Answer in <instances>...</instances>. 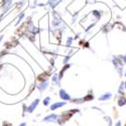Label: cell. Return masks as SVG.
I'll list each match as a JSON object with an SVG mask.
<instances>
[{
	"mask_svg": "<svg viewBox=\"0 0 126 126\" xmlns=\"http://www.w3.org/2000/svg\"><path fill=\"white\" fill-rule=\"evenodd\" d=\"M38 104H39V99H35L34 101L31 102L30 105H28V106L26 108H24V112H27V113H32L36 107L38 106Z\"/></svg>",
	"mask_w": 126,
	"mask_h": 126,
	"instance_id": "cell-1",
	"label": "cell"
},
{
	"mask_svg": "<svg viewBox=\"0 0 126 126\" xmlns=\"http://www.w3.org/2000/svg\"><path fill=\"white\" fill-rule=\"evenodd\" d=\"M59 96H60V98H61L63 101H68V102L72 101L71 95H70V94H69L66 90H64V89H61V90L59 91Z\"/></svg>",
	"mask_w": 126,
	"mask_h": 126,
	"instance_id": "cell-2",
	"label": "cell"
},
{
	"mask_svg": "<svg viewBox=\"0 0 126 126\" xmlns=\"http://www.w3.org/2000/svg\"><path fill=\"white\" fill-rule=\"evenodd\" d=\"M48 85H49L48 80H44V81H40L39 84H37L36 88H37V90H38L40 93H44V92L48 88Z\"/></svg>",
	"mask_w": 126,
	"mask_h": 126,
	"instance_id": "cell-3",
	"label": "cell"
},
{
	"mask_svg": "<svg viewBox=\"0 0 126 126\" xmlns=\"http://www.w3.org/2000/svg\"><path fill=\"white\" fill-rule=\"evenodd\" d=\"M66 105H67V102H65V101H63V102H55L54 104L49 105V110L50 111H56L59 108H62V107L66 106Z\"/></svg>",
	"mask_w": 126,
	"mask_h": 126,
	"instance_id": "cell-4",
	"label": "cell"
},
{
	"mask_svg": "<svg viewBox=\"0 0 126 126\" xmlns=\"http://www.w3.org/2000/svg\"><path fill=\"white\" fill-rule=\"evenodd\" d=\"M58 120H59V115L57 114H49L43 119L44 122H58Z\"/></svg>",
	"mask_w": 126,
	"mask_h": 126,
	"instance_id": "cell-5",
	"label": "cell"
},
{
	"mask_svg": "<svg viewBox=\"0 0 126 126\" xmlns=\"http://www.w3.org/2000/svg\"><path fill=\"white\" fill-rule=\"evenodd\" d=\"M112 93H110V92H106V93H104V94H102V95L98 98V100L99 101H108V100H110L111 98H112Z\"/></svg>",
	"mask_w": 126,
	"mask_h": 126,
	"instance_id": "cell-6",
	"label": "cell"
},
{
	"mask_svg": "<svg viewBox=\"0 0 126 126\" xmlns=\"http://www.w3.org/2000/svg\"><path fill=\"white\" fill-rule=\"evenodd\" d=\"M117 105L119 107H123L124 105H126V98L125 96H120L117 100Z\"/></svg>",
	"mask_w": 126,
	"mask_h": 126,
	"instance_id": "cell-7",
	"label": "cell"
},
{
	"mask_svg": "<svg viewBox=\"0 0 126 126\" xmlns=\"http://www.w3.org/2000/svg\"><path fill=\"white\" fill-rule=\"evenodd\" d=\"M60 80H59V77H58V74H55L54 76L51 77V84L54 85H60Z\"/></svg>",
	"mask_w": 126,
	"mask_h": 126,
	"instance_id": "cell-8",
	"label": "cell"
},
{
	"mask_svg": "<svg viewBox=\"0 0 126 126\" xmlns=\"http://www.w3.org/2000/svg\"><path fill=\"white\" fill-rule=\"evenodd\" d=\"M118 93L120 96H124V82H121L120 86L118 88Z\"/></svg>",
	"mask_w": 126,
	"mask_h": 126,
	"instance_id": "cell-9",
	"label": "cell"
},
{
	"mask_svg": "<svg viewBox=\"0 0 126 126\" xmlns=\"http://www.w3.org/2000/svg\"><path fill=\"white\" fill-rule=\"evenodd\" d=\"M50 101H51V99H50V97H49V96L46 97V98L43 100V104H44V106H49V105H50Z\"/></svg>",
	"mask_w": 126,
	"mask_h": 126,
	"instance_id": "cell-10",
	"label": "cell"
},
{
	"mask_svg": "<svg viewBox=\"0 0 126 126\" xmlns=\"http://www.w3.org/2000/svg\"><path fill=\"white\" fill-rule=\"evenodd\" d=\"M73 103H77V104H81V103H84L85 102V100H84V98H76V99H72Z\"/></svg>",
	"mask_w": 126,
	"mask_h": 126,
	"instance_id": "cell-11",
	"label": "cell"
},
{
	"mask_svg": "<svg viewBox=\"0 0 126 126\" xmlns=\"http://www.w3.org/2000/svg\"><path fill=\"white\" fill-rule=\"evenodd\" d=\"M72 43H73V38H72V36H70V37H68V39H67V47H72Z\"/></svg>",
	"mask_w": 126,
	"mask_h": 126,
	"instance_id": "cell-12",
	"label": "cell"
},
{
	"mask_svg": "<svg viewBox=\"0 0 126 126\" xmlns=\"http://www.w3.org/2000/svg\"><path fill=\"white\" fill-rule=\"evenodd\" d=\"M104 119L107 121L108 126H111V125H112V120H111V118H110V117H108V116H105V117H104Z\"/></svg>",
	"mask_w": 126,
	"mask_h": 126,
	"instance_id": "cell-13",
	"label": "cell"
},
{
	"mask_svg": "<svg viewBox=\"0 0 126 126\" xmlns=\"http://www.w3.org/2000/svg\"><path fill=\"white\" fill-rule=\"evenodd\" d=\"M122 125V123H121V121L119 120V121H117L116 122V124H115V126H121Z\"/></svg>",
	"mask_w": 126,
	"mask_h": 126,
	"instance_id": "cell-14",
	"label": "cell"
},
{
	"mask_svg": "<svg viewBox=\"0 0 126 126\" xmlns=\"http://www.w3.org/2000/svg\"><path fill=\"white\" fill-rule=\"evenodd\" d=\"M18 126H26V123L25 122H22V123H20Z\"/></svg>",
	"mask_w": 126,
	"mask_h": 126,
	"instance_id": "cell-15",
	"label": "cell"
},
{
	"mask_svg": "<svg viewBox=\"0 0 126 126\" xmlns=\"http://www.w3.org/2000/svg\"><path fill=\"white\" fill-rule=\"evenodd\" d=\"M3 37H4V35H3V34H2V35H0V43H1V41H2Z\"/></svg>",
	"mask_w": 126,
	"mask_h": 126,
	"instance_id": "cell-16",
	"label": "cell"
},
{
	"mask_svg": "<svg viewBox=\"0 0 126 126\" xmlns=\"http://www.w3.org/2000/svg\"><path fill=\"white\" fill-rule=\"evenodd\" d=\"M123 75H124V77H125V78H126V70H125V71H124V72H123Z\"/></svg>",
	"mask_w": 126,
	"mask_h": 126,
	"instance_id": "cell-17",
	"label": "cell"
},
{
	"mask_svg": "<svg viewBox=\"0 0 126 126\" xmlns=\"http://www.w3.org/2000/svg\"><path fill=\"white\" fill-rule=\"evenodd\" d=\"M124 89H125V90H126V81H125V82H124Z\"/></svg>",
	"mask_w": 126,
	"mask_h": 126,
	"instance_id": "cell-18",
	"label": "cell"
},
{
	"mask_svg": "<svg viewBox=\"0 0 126 126\" xmlns=\"http://www.w3.org/2000/svg\"><path fill=\"white\" fill-rule=\"evenodd\" d=\"M125 126H126V124H125Z\"/></svg>",
	"mask_w": 126,
	"mask_h": 126,
	"instance_id": "cell-19",
	"label": "cell"
}]
</instances>
